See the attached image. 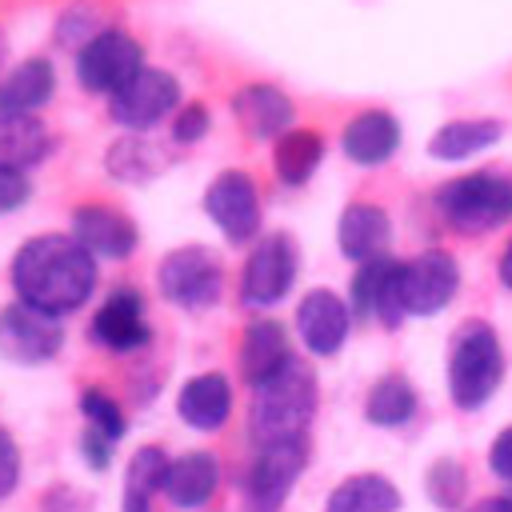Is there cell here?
<instances>
[{"label":"cell","mask_w":512,"mask_h":512,"mask_svg":"<svg viewBox=\"0 0 512 512\" xmlns=\"http://www.w3.org/2000/svg\"><path fill=\"white\" fill-rule=\"evenodd\" d=\"M12 288L16 300L44 312V316H68L88 304L96 292V260L64 232L32 236L12 256Z\"/></svg>","instance_id":"cell-1"},{"label":"cell","mask_w":512,"mask_h":512,"mask_svg":"<svg viewBox=\"0 0 512 512\" xmlns=\"http://www.w3.org/2000/svg\"><path fill=\"white\" fill-rule=\"evenodd\" d=\"M316 376L304 360H288L276 376L252 388V408H248V432L252 440L264 444H284V440H304L312 416H316Z\"/></svg>","instance_id":"cell-2"},{"label":"cell","mask_w":512,"mask_h":512,"mask_svg":"<svg viewBox=\"0 0 512 512\" xmlns=\"http://www.w3.org/2000/svg\"><path fill=\"white\" fill-rule=\"evenodd\" d=\"M436 216L460 236H484L512 220V176L500 168H476L452 176L432 192Z\"/></svg>","instance_id":"cell-3"},{"label":"cell","mask_w":512,"mask_h":512,"mask_svg":"<svg viewBox=\"0 0 512 512\" xmlns=\"http://www.w3.org/2000/svg\"><path fill=\"white\" fill-rule=\"evenodd\" d=\"M504 380V348L488 320H464L448 352V392L456 408H480Z\"/></svg>","instance_id":"cell-4"},{"label":"cell","mask_w":512,"mask_h":512,"mask_svg":"<svg viewBox=\"0 0 512 512\" xmlns=\"http://www.w3.org/2000/svg\"><path fill=\"white\" fill-rule=\"evenodd\" d=\"M136 72H144V48L124 28H104L76 52V80L92 96H116Z\"/></svg>","instance_id":"cell-5"},{"label":"cell","mask_w":512,"mask_h":512,"mask_svg":"<svg viewBox=\"0 0 512 512\" xmlns=\"http://www.w3.org/2000/svg\"><path fill=\"white\" fill-rule=\"evenodd\" d=\"M156 284H160V296L172 300L176 308H212L224 292V264L212 248L188 244L160 260Z\"/></svg>","instance_id":"cell-6"},{"label":"cell","mask_w":512,"mask_h":512,"mask_svg":"<svg viewBox=\"0 0 512 512\" xmlns=\"http://www.w3.org/2000/svg\"><path fill=\"white\" fill-rule=\"evenodd\" d=\"M296 240L288 232H268L256 240V248L244 260L240 272V300L248 308H272L288 296L292 280H296Z\"/></svg>","instance_id":"cell-7"},{"label":"cell","mask_w":512,"mask_h":512,"mask_svg":"<svg viewBox=\"0 0 512 512\" xmlns=\"http://www.w3.org/2000/svg\"><path fill=\"white\" fill-rule=\"evenodd\" d=\"M460 264L444 248H424L412 260H400V300L408 316H436L456 300Z\"/></svg>","instance_id":"cell-8"},{"label":"cell","mask_w":512,"mask_h":512,"mask_svg":"<svg viewBox=\"0 0 512 512\" xmlns=\"http://www.w3.org/2000/svg\"><path fill=\"white\" fill-rule=\"evenodd\" d=\"M304 464H308V440L264 444L256 452V460L248 464V476H244L248 512H280V504L288 500Z\"/></svg>","instance_id":"cell-9"},{"label":"cell","mask_w":512,"mask_h":512,"mask_svg":"<svg viewBox=\"0 0 512 512\" xmlns=\"http://www.w3.org/2000/svg\"><path fill=\"white\" fill-rule=\"evenodd\" d=\"M204 212L220 228L228 244H252L260 232V192L256 180L240 168H224L208 192H204Z\"/></svg>","instance_id":"cell-10"},{"label":"cell","mask_w":512,"mask_h":512,"mask_svg":"<svg viewBox=\"0 0 512 512\" xmlns=\"http://www.w3.org/2000/svg\"><path fill=\"white\" fill-rule=\"evenodd\" d=\"M176 104H180V80L164 68H144L108 100V116L128 132H144L164 116H172Z\"/></svg>","instance_id":"cell-11"},{"label":"cell","mask_w":512,"mask_h":512,"mask_svg":"<svg viewBox=\"0 0 512 512\" xmlns=\"http://www.w3.org/2000/svg\"><path fill=\"white\" fill-rule=\"evenodd\" d=\"M64 328L56 316H44L28 304L0 308V356L12 364H44L60 352Z\"/></svg>","instance_id":"cell-12"},{"label":"cell","mask_w":512,"mask_h":512,"mask_svg":"<svg viewBox=\"0 0 512 512\" xmlns=\"http://www.w3.org/2000/svg\"><path fill=\"white\" fill-rule=\"evenodd\" d=\"M348 308L360 320H380L384 328H400V320L408 316L400 300V260L380 256V260L360 264L352 276Z\"/></svg>","instance_id":"cell-13"},{"label":"cell","mask_w":512,"mask_h":512,"mask_svg":"<svg viewBox=\"0 0 512 512\" xmlns=\"http://www.w3.org/2000/svg\"><path fill=\"white\" fill-rule=\"evenodd\" d=\"M92 340L108 352H136L152 340V328H148V316H144V300L136 288L120 284L116 292L104 296V304L96 308L92 316Z\"/></svg>","instance_id":"cell-14"},{"label":"cell","mask_w":512,"mask_h":512,"mask_svg":"<svg viewBox=\"0 0 512 512\" xmlns=\"http://www.w3.org/2000/svg\"><path fill=\"white\" fill-rule=\"evenodd\" d=\"M348 328H352V308L328 288H312L296 304V332L312 356H336L348 340Z\"/></svg>","instance_id":"cell-15"},{"label":"cell","mask_w":512,"mask_h":512,"mask_svg":"<svg viewBox=\"0 0 512 512\" xmlns=\"http://www.w3.org/2000/svg\"><path fill=\"white\" fill-rule=\"evenodd\" d=\"M92 260H124L136 248V224L112 204H80L68 232Z\"/></svg>","instance_id":"cell-16"},{"label":"cell","mask_w":512,"mask_h":512,"mask_svg":"<svg viewBox=\"0 0 512 512\" xmlns=\"http://www.w3.org/2000/svg\"><path fill=\"white\" fill-rule=\"evenodd\" d=\"M232 116L248 140H280L284 132H292L296 108L276 84H244L232 96Z\"/></svg>","instance_id":"cell-17"},{"label":"cell","mask_w":512,"mask_h":512,"mask_svg":"<svg viewBox=\"0 0 512 512\" xmlns=\"http://www.w3.org/2000/svg\"><path fill=\"white\" fill-rule=\"evenodd\" d=\"M336 244L352 264L380 260L392 244V216L372 200H352L336 220Z\"/></svg>","instance_id":"cell-18"},{"label":"cell","mask_w":512,"mask_h":512,"mask_svg":"<svg viewBox=\"0 0 512 512\" xmlns=\"http://www.w3.org/2000/svg\"><path fill=\"white\" fill-rule=\"evenodd\" d=\"M340 148H344V156H348L352 164H360V168H380V164H388V160L396 156V148H400V120H396L392 112H384V108H364V112H356V116L344 124Z\"/></svg>","instance_id":"cell-19"},{"label":"cell","mask_w":512,"mask_h":512,"mask_svg":"<svg viewBox=\"0 0 512 512\" xmlns=\"http://www.w3.org/2000/svg\"><path fill=\"white\" fill-rule=\"evenodd\" d=\"M176 412L188 428L196 432H216L228 416H232V384L224 372H200L192 376L180 396H176Z\"/></svg>","instance_id":"cell-20"},{"label":"cell","mask_w":512,"mask_h":512,"mask_svg":"<svg viewBox=\"0 0 512 512\" xmlns=\"http://www.w3.org/2000/svg\"><path fill=\"white\" fill-rule=\"evenodd\" d=\"M288 360H292V348H288L284 324H276V320H252L244 328V340H240V372H244V380L252 388L264 384L268 376H276Z\"/></svg>","instance_id":"cell-21"},{"label":"cell","mask_w":512,"mask_h":512,"mask_svg":"<svg viewBox=\"0 0 512 512\" xmlns=\"http://www.w3.org/2000/svg\"><path fill=\"white\" fill-rule=\"evenodd\" d=\"M56 88V72L44 56L20 60L12 72L0 76V116H32L40 104H48Z\"/></svg>","instance_id":"cell-22"},{"label":"cell","mask_w":512,"mask_h":512,"mask_svg":"<svg viewBox=\"0 0 512 512\" xmlns=\"http://www.w3.org/2000/svg\"><path fill=\"white\" fill-rule=\"evenodd\" d=\"M216 480L220 468L212 452H184L164 472V496L172 508H204L208 496L216 492Z\"/></svg>","instance_id":"cell-23"},{"label":"cell","mask_w":512,"mask_h":512,"mask_svg":"<svg viewBox=\"0 0 512 512\" xmlns=\"http://www.w3.org/2000/svg\"><path fill=\"white\" fill-rule=\"evenodd\" d=\"M52 152V132L36 116H0V168L4 172H28L44 164Z\"/></svg>","instance_id":"cell-24"},{"label":"cell","mask_w":512,"mask_h":512,"mask_svg":"<svg viewBox=\"0 0 512 512\" xmlns=\"http://www.w3.org/2000/svg\"><path fill=\"white\" fill-rule=\"evenodd\" d=\"M504 136V124L500 120H488V116H476V120H448L436 128V136L428 140V156L440 160V164H460L476 152H488L496 140Z\"/></svg>","instance_id":"cell-25"},{"label":"cell","mask_w":512,"mask_h":512,"mask_svg":"<svg viewBox=\"0 0 512 512\" xmlns=\"http://www.w3.org/2000/svg\"><path fill=\"white\" fill-rule=\"evenodd\" d=\"M324 160V136L316 128H292L276 140L272 148V168H276V180L288 184V188H300L316 176Z\"/></svg>","instance_id":"cell-26"},{"label":"cell","mask_w":512,"mask_h":512,"mask_svg":"<svg viewBox=\"0 0 512 512\" xmlns=\"http://www.w3.org/2000/svg\"><path fill=\"white\" fill-rule=\"evenodd\" d=\"M168 456L164 448L156 444H140L128 460V472H124V500H120V512H152V496L164 492V472H168Z\"/></svg>","instance_id":"cell-27"},{"label":"cell","mask_w":512,"mask_h":512,"mask_svg":"<svg viewBox=\"0 0 512 512\" xmlns=\"http://www.w3.org/2000/svg\"><path fill=\"white\" fill-rule=\"evenodd\" d=\"M396 508H400L396 484L376 472H360L332 488L324 512H396Z\"/></svg>","instance_id":"cell-28"},{"label":"cell","mask_w":512,"mask_h":512,"mask_svg":"<svg viewBox=\"0 0 512 512\" xmlns=\"http://www.w3.org/2000/svg\"><path fill=\"white\" fill-rule=\"evenodd\" d=\"M416 412V388L408 384V376L400 372H384L372 388H368V400H364V416L380 428H396V424H408Z\"/></svg>","instance_id":"cell-29"},{"label":"cell","mask_w":512,"mask_h":512,"mask_svg":"<svg viewBox=\"0 0 512 512\" xmlns=\"http://www.w3.org/2000/svg\"><path fill=\"white\" fill-rule=\"evenodd\" d=\"M164 168V152L148 140H140L136 132H128L124 140H116L108 148V172L116 180H128V184H140V180H152L156 172Z\"/></svg>","instance_id":"cell-30"},{"label":"cell","mask_w":512,"mask_h":512,"mask_svg":"<svg viewBox=\"0 0 512 512\" xmlns=\"http://www.w3.org/2000/svg\"><path fill=\"white\" fill-rule=\"evenodd\" d=\"M80 412H84L88 428L100 432V436H108L112 444H116V440L124 436V428H128L120 404H116L108 392H100V388H84V392H80Z\"/></svg>","instance_id":"cell-31"},{"label":"cell","mask_w":512,"mask_h":512,"mask_svg":"<svg viewBox=\"0 0 512 512\" xmlns=\"http://www.w3.org/2000/svg\"><path fill=\"white\" fill-rule=\"evenodd\" d=\"M428 496L440 504V508H456L460 500H464V488H468V476H464V468L456 464V460H436L432 468H428Z\"/></svg>","instance_id":"cell-32"},{"label":"cell","mask_w":512,"mask_h":512,"mask_svg":"<svg viewBox=\"0 0 512 512\" xmlns=\"http://www.w3.org/2000/svg\"><path fill=\"white\" fill-rule=\"evenodd\" d=\"M104 28H100V20H96V12L88 8V4H72L60 20H56V40L60 44H68V48H84L88 40H96Z\"/></svg>","instance_id":"cell-33"},{"label":"cell","mask_w":512,"mask_h":512,"mask_svg":"<svg viewBox=\"0 0 512 512\" xmlns=\"http://www.w3.org/2000/svg\"><path fill=\"white\" fill-rule=\"evenodd\" d=\"M208 128H212L208 108H204V104H184V108L176 112L172 140H176V144H196V140H204V136H208Z\"/></svg>","instance_id":"cell-34"},{"label":"cell","mask_w":512,"mask_h":512,"mask_svg":"<svg viewBox=\"0 0 512 512\" xmlns=\"http://www.w3.org/2000/svg\"><path fill=\"white\" fill-rule=\"evenodd\" d=\"M16 484H20V448L0 428V500H8L16 492Z\"/></svg>","instance_id":"cell-35"},{"label":"cell","mask_w":512,"mask_h":512,"mask_svg":"<svg viewBox=\"0 0 512 512\" xmlns=\"http://www.w3.org/2000/svg\"><path fill=\"white\" fill-rule=\"evenodd\" d=\"M112 440L108 436H100V432H92V428H84V436H80V452H84V460H88V468H96V472H104L108 464H112Z\"/></svg>","instance_id":"cell-36"},{"label":"cell","mask_w":512,"mask_h":512,"mask_svg":"<svg viewBox=\"0 0 512 512\" xmlns=\"http://www.w3.org/2000/svg\"><path fill=\"white\" fill-rule=\"evenodd\" d=\"M488 468H492L500 480H512V424L492 440V448H488Z\"/></svg>","instance_id":"cell-37"},{"label":"cell","mask_w":512,"mask_h":512,"mask_svg":"<svg viewBox=\"0 0 512 512\" xmlns=\"http://www.w3.org/2000/svg\"><path fill=\"white\" fill-rule=\"evenodd\" d=\"M24 200H28V180L20 172H4L0 168V216L12 212V208H20Z\"/></svg>","instance_id":"cell-38"},{"label":"cell","mask_w":512,"mask_h":512,"mask_svg":"<svg viewBox=\"0 0 512 512\" xmlns=\"http://www.w3.org/2000/svg\"><path fill=\"white\" fill-rule=\"evenodd\" d=\"M44 512H88L84 496L72 492V488H52L48 500H44Z\"/></svg>","instance_id":"cell-39"},{"label":"cell","mask_w":512,"mask_h":512,"mask_svg":"<svg viewBox=\"0 0 512 512\" xmlns=\"http://www.w3.org/2000/svg\"><path fill=\"white\" fill-rule=\"evenodd\" d=\"M496 276H500V284L512 292V236L504 240V252H500V264H496Z\"/></svg>","instance_id":"cell-40"},{"label":"cell","mask_w":512,"mask_h":512,"mask_svg":"<svg viewBox=\"0 0 512 512\" xmlns=\"http://www.w3.org/2000/svg\"><path fill=\"white\" fill-rule=\"evenodd\" d=\"M468 512H512V496H492V500H480L476 508Z\"/></svg>","instance_id":"cell-41"},{"label":"cell","mask_w":512,"mask_h":512,"mask_svg":"<svg viewBox=\"0 0 512 512\" xmlns=\"http://www.w3.org/2000/svg\"><path fill=\"white\" fill-rule=\"evenodd\" d=\"M4 60H8V36L0 32V68H4Z\"/></svg>","instance_id":"cell-42"}]
</instances>
